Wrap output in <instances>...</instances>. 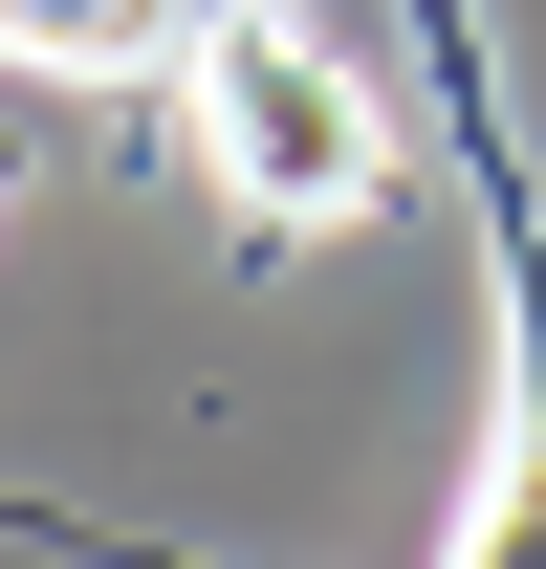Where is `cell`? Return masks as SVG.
Returning <instances> with one entry per match:
<instances>
[{
    "instance_id": "6da1fadb",
    "label": "cell",
    "mask_w": 546,
    "mask_h": 569,
    "mask_svg": "<svg viewBox=\"0 0 546 569\" xmlns=\"http://www.w3.org/2000/svg\"><path fill=\"white\" fill-rule=\"evenodd\" d=\"M198 153L241 219H372V176H394V132H372V88H350V44H306V22H198Z\"/></svg>"
},
{
    "instance_id": "7a4b0ae2",
    "label": "cell",
    "mask_w": 546,
    "mask_h": 569,
    "mask_svg": "<svg viewBox=\"0 0 546 569\" xmlns=\"http://www.w3.org/2000/svg\"><path fill=\"white\" fill-rule=\"evenodd\" d=\"M437 569H546V351H525V395H503V460L459 482V548Z\"/></svg>"
},
{
    "instance_id": "3957f363",
    "label": "cell",
    "mask_w": 546,
    "mask_h": 569,
    "mask_svg": "<svg viewBox=\"0 0 546 569\" xmlns=\"http://www.w3.org/2000/svg\"><path fill=\"white\" fill-rule=\"evenodd\" d=\"M153 44H198V0H0V67H67V88L153 67Z\"/></svg>"
}]
</instances>
